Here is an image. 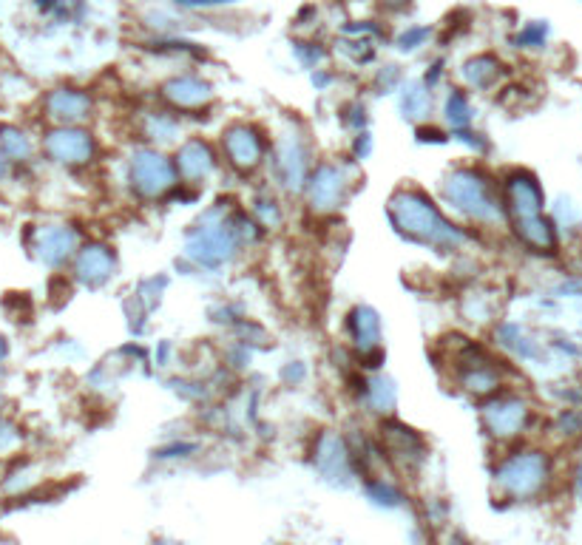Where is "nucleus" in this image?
<instances>
[{
    "label": "nucleus",
    "instance_id": "nucleus-17",
    "mask_svg": "<svg viewBox=\"0 0 582 545\" xmlns=\"http://www.w3.org/2000/svg\"><path fill=\"white\" fill-rule=\"evenodd\" d=\"M514 230L523 239V245L534 247V250H551L554 247V233L548 228L546 219H540V213L514 219Z\"/></svg>",
    "mask_w": 582,
    "mask_h": 545
},
{
    "label": "nucleus",
    "instance_id": "nucleus-14",
    "mask_svg": "<svg viewBox=\"0 0 582 545\" xmlns=\"http://www.w3.org/2000/svg\"><path fill=\"white\" fill-rule=\"evenodd\" d=\"M350 327H353L355 347L361 350V355L378 352V344H381V321H378V313H375V310H370V307H358V310H353Z\"/></svg>",
    "mask_w": 582,
    "mask_h": 545
},
{
    "label": "nucleus",
    "instance_id": "nucleus-23",
    "mask_svg": "<svg viewBox=\"0 0 582 545\" xmlns=\"http://www.w3.org/2000/svg\"><path fill=\"white\" fill-rule=\"evenodd\" d=\"M60 117H69V120H80V117H86V111L91 108V103L83 97V94H77V91H60Z\"/></svg>",
    "mask_w": 582,
    "mask_h": 545
},
{
    "label": "nucleus",
    "instance_id": "nucleus-5",
    "mask_svg": "<svg viewBox=\"0 0 582 545\" xmlns=\"http://www.w3.org/2000/svg\"><path fill=\"white\" fill-rule=\"evenodd\" d=\"M185 250L196 264L219 267L230 262V256L236 253V233L225 225H202L188 236Z\"/></svg>",
    "mask_w": 582,
    "mask_h": 545
},
{
    "label": "nucleus",
    "instance_id": "nucleus-13",
    "mask_svg": "<svg viewBox=\"0 0 582 545\" xmlns=\"http://www.w3.org/2000/svg\"><path fill=\"white\" fill-rule=\"evenodd\" d=\"M213 165H216V157L205 140H188L179 148L177 171L185 179H205L213 171Z\"/></svg>",
    "mask_w": 582,
    "mask_h": 545
},
{
    "label": "nucleus",
    "instance_id": "nucleus-4",
    "mask_svg": "<svg viewBox=\"0 0 582 545\" xmlns=\"http://www.w3.org/2000/svg\"><path fill=\"white\" fill-rule=\"evenodd\" d=\"M177 165L159 151H137L131 159V185L145 199L165 196L177 185Z\"/></svg>",
    "mask_w": 582,
    "mask_h": 545
},
{
    "label": "nucleus",
    "instance_id": "nucleus-2",
    "mask_svg": "<svg viewBox=\"0 0 582 545\" xmlns=\"http://www.w3.org/2000/svg\"><path fill=\"white\" fill-rule=\"evenodd\" d=\"M443 194H446V199L458 211L472 216L477 222H494V219H500V202L494 196L492 182H489V176H483L480 171H472V168L455 171V174L446 179Z\"/></svg>",
    "mask_w": 582,
    "mask_h": 545
},
{
    "label": "nucleus",
    "instance_id": "nucleus-25",
    "mask_svg": "<svg viewBox=\"0 0 582 545\" xmlns=\"http://www.w3.org/2000/svg\"><path fill=\"white\" fill-rule=\"evenodd\" d=\"M424 37H426V29H412V32H409V35L401 37V43H404V46H401V49H418V46H421V40H424Z\"/></svg>",
    "mask_w": 582,
    "mask_h": 545
},
{
    "label": "nucleus",
    "instance_id": "nucleus-7",
    "mask_svg": "<svg viewBox=\"0 0 582 545\" xmlns=\"http://www.w3.org/2000/svg\"><path fill=\"white\" fill-rule=\"evenodd\" d=\"M526 421H529V409L517 398H497L483 409V426L489 429V435L500 440L520 435Z\"/></svg>",
    "mask_w": 582,
    "mask_h": 545
},
{
    "label": "nucleus",
    "instance_id": "nucleus-6",
    "mask_svg": "<svg viewBox=\"0 0 582 545\" xmlns=\"http://www.w3.org/2000/svg\"><path fill=\"white\" fill-rule=\"evenodd\" d=\"M222 148L228 154L230 165L239 171H253L265 157V142L250 125H230L222 137Z\"/></svg>",
    "mask_w": 582,
    "mask_h": 545
},
{
    "label": "nucleus",
    "instance_id": "nucleus-24",
    "mask_svg": "<svg viewBox=\"0 0 582 545\" xmlns=\"http://www.w3.org/2000/svg\"><path fill=\"white\" fill-rule=\"evenodd\" d=\"M370 497L375 503H381V506H398L401 503V497L395 489H389L384 483H372L370 486Z\"/></svg>",
    "mask_w": 582,
    "mask_h": 545
},
{
    "label": "nucleus",
    "instance_id": "nucleus-20",
    "mask_svg": "<svg viewBox=\"0 0 582 545\" xmlns=\"http://www.w3.org/2000/svg\"><path fill=\"white\" fill-rule=\"evenodd\" d=\"M497 384H500V378H497V372L489 364H475L463 375V387L469 389V392H475V395H489V392L497 389Z\"/></svg>",
    "mask_w": 582,
    "mask_h": 545
},
{
    "label": "nucleus",
    "instance_id": "nucleus-1",
    "mask_svg": "<svg viewBox=\"0 0 582 545\" xmlns=\"http://www.w3.org/2000/svg\"><path fill=\"white\" fill-rule=\"evenodd\" d=\"M389 216L401 233L418 239V242H426V245L441 247V250H455L466 239L463 230L446 222L443 213L432 205V199H426L418 191H401V194L392 196Z\"/></svg>",
    "mask_w": 582,
    "mask_h": 545
},
{
    "label": "nucleus",
    "instance_id": "nucleus-16",
    "mask_svg": "<svg viewBox=\"0 0 582 545\" xmlns=\"http://www.w3.org/2000/svg\"><path fill=\"white\" fill-rule=\"evenodd\" d=\"M77 270H80V276L89 284H103L111 276V270H114V256L100 245L86 247L83 256H80Z\"/></svg>",
    "mask_w": 582,
    "mask_h": 545
},
{
    "label": "nucleus",
    "instance_id": "nucleus-22",
    "mask_svg": "<svg viewBox=\"0 0 582 545\" xmlns=\"http://www.w3.org/2000/svg\"><path fill=\"white\" fill-rule=\"evenodd\" d=\"M446 120L455 125V128H463V125H469V120H472L469 97L460 88H452V94L446 97Z\"/></svg>",
    "mask_w": 582,
    "mask_h": 545
},
{
    "label": "nucleus",
    "instance_id": "nucleus-10",
    "mask_svg": "<svg viewBox=\"0 0 582 545\" xmlns=\"http://www.w3.org/2000/svg\"><path fill=\"white\" fill-rule=\"evenodd\" d=\"M316 466L327 480H350V452L344 449V443L336 435H321L316 446Z\"/></svg>",
    "mask_w": 582,
    "mask_h": 545
},
{
    "label": "nucleus",
    "instance_id": "nucleus-8",
    "mask_svg": "<svg viewBox=\"0 0 582 545\" xmlns=\"http://www.w3.org/2000/svg\"><path fill=\"white\" fill-rule=\"evenodd\" d=\"M503 202L512 211L514 219L534 216L543 208V194L529 174H512L503 182Z\"/></svg>",
    "mask_w": 582,
    "mask_h": 545
},
{
    "label": "nucleus",
    "instance_id": "nucleus-21",
    "mask_svg": "<svg viewBox=\"0 0 582 545\" xmlns=\"http://www.w3.org/2000/svg\"><path fill=\"white\" fill-rule=\"evenodd\" d=\"M395 398H398V392L389 378H372L367 384V401L375 412H389L395 406Z\"/></svg>",
    "mask_w": 582,
    "mask_h": 545
},
{
    "label": "nucleus",
    "instance_id": "nucleus-18",
    "mask_svg": "<svg viewBox=\"0 0 582 545\" xmlns=\"http://www.w3.org/2000/svg\"><path fill=\"white\" fill-rule=\"evenodd\" d=\"M466 80L472 83L475 88H486L492 86L494 80H497V74H500V63L494 60V57H475V60H469L466 63Z\"/></svg>",
    "mask_w": 582,
    "mask_h": 545
},
{
    "label": "nucleus",
    "instance_id": "nucleus-26",
    "mask_svg": "<svg viewBox=\"0 0 582 545\" xmlns=\"http://www.w3.org/2000/svg\"><path fill=\"white\" fill-rule=\"evenodd\" d=\"M179 6H191V9H208V6H222V3H233V0H177Z\"/></svg>",
    "mask_w": 582,
    "mask_h": 545
},
{
    "label": "nucleus",
    "instance_id": "nucleus-11",
    "mask_svg": "<svg viewBox=\"0 0 582 545\" xmlns=\"http://www.w3.org/2000/svg\"><path fill=\"white\" fill-rule=\"evenodd\" d=\"M276 168L282 176L284 188H301L307 179V151L299 137H284L276 148Z\"/></svg>",
    "mask_w": 582,
    "mask_h": 545
},
{
    "label": "nucleus",
    "instance_id": "nucleus-19",
    "mask_svg": "<svg viewBox=\"0 0 582 545\" xmlns=\"http://www.w3.org/2000/svg\"><path fill=\"white\" fill-rule=\"evenodd\" d=\"M401 108L409 120H424L429 114V91L421 83H409L401 94Z\"/></svg>",
    "mask_w": 582,
    "mask_h": 545
},
{
    "label": "nucleus",
    "instance_id": "nucleus-12",
    "mask_svg": "<svg viewBox=\"0 0 582 545\" xmlns=\"http://www.w3.org/2000/svg\"><path fill=\"white\" fill-rule=\"evenodd\" d=\"M162 94L171 106L182 108V111L205 108L213 100L211 86L202 83L199 77H177V80H171L168 86L162 88Z\"/></svg>",
    "mask_w": 582,
    "mask_h": 545
},
{
    "label": "nucleus",
    "instance_id": "nucleus-3",
    "mask_svg": "<svg viewBox=\"0 0 582 545\" xmlns=\"http://www.w3.org/2000/svg\"><path fill=\"white\" fill-rule=\"evenodd\" d=\"M497 486L509 497H531L546 480V460L537 452H520L500 463L497 469Z\"/></svg>",
    "mask_w": 582,
    "mask_h": 545
},
{
    "label": "nucleus",
    "instance_id": "nucleus-15",
    "mask_svg": "<svg viewBox=\"0 0 582 545\" xmlns=\"http://www.w3.org/2000/svg\"><path fill=\"white\" fill-rule=\"evenodd\" d=\"M49 145H52L54 157H60L63 162H86L94 154V142L83 131H60L54 134Z\"/></svg>",
    "mask_w": 582,
    "mask_h": 545
},
{
    "label": "nucleus",
    "instance_id": "nucleus-9",
    "mask_svg": "<svg viewBox=\"0 0 582 545\" xmlns=\"http://www.w3.org/2000/svg\"><path fill=\"white\" fill-rule=\"evenodd\" d=\"M344 174L338 171L336 165H321L313 179H310V202H313V211L327 213L336 211L344 199Z\"/></svg>",
    "mask_w": 582,
    "mask_h": 545
}]
</instances>
